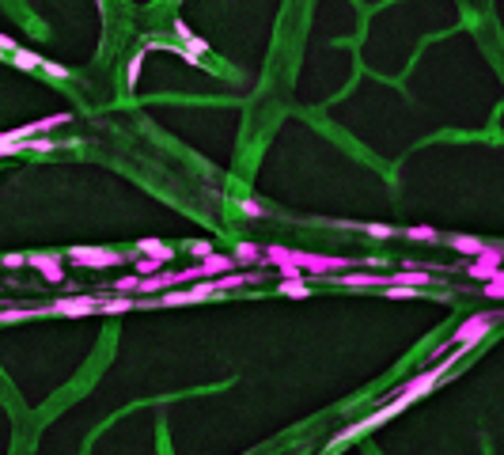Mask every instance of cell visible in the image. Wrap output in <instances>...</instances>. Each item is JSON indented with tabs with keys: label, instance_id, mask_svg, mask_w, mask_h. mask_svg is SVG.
Masks as SVG:
<instances>
[{
	"label": "cell",
	"instance_id": "7402d4cb",
	"mask_svg": "<svg viewBox=\"0 0 504 455\" xmlns=\"http://www.w3.org/2000/svg\"><path fill=\"white\" fill-rule=\"evenodd\" d=\"M281 296H288V300H304V296H311V289H307V281L304 277H296V281H281Z\"/></svg>",
	"mask_w": 504,
	"mask_h": 455
},
{
	"label": "cell",
	"instance_id": "83f0119b",
	"mask_svg": "<svg viewBox=\"0 0 504 455\" xmlns=\"http://www.w3.org/2000/svg\"><path fill=\"white\" fill-rule=\"evenodd\" d=\"M186 250H190V255L198 258V262H205V258H213V255H216L213 239H193V243H190V247H186Z\"/></svg>",
	"mask_w": 504,
	"mask_h": 455
},
{
	"label": "cell",
	"instance_id": "f1b7e54d",
	"mask_svg": "<svg viewBox=\"0 0 504 455\" xmlns=\"http://www.w3.org/2000/svg\"><path fill=\"white\" fill-rule=\"evenodd\" d=\"M364 235H372V239H394V235H402V232L391 228V224H364Z\"/></svg>",
	"mask_w": 504,
	"mask_h": 455
},
{
	"label": "cell",
	"instance_id": "484cf974",
	"mask_svg": "<svg viewBox=\"0 0 504 455\" xmlns=\"http://www.w3.org/2000/svg\"><path fill=\"white\" fill-rule=\"evenodd\" d=\"M482 296H489V300H504V270H497L489 281L482 284Z\"/></svg>",
	"mask_w": 504,
	"mask_h": 455
},
{
	"label": "cell",
	"instance_id": "d4e9b609",
	"mask_svg": "<svg viewBox=\"0 0 504 455\" xmlns=\"http://www.w3.org/2000/svg\"><path fill=\"white\" fill-rule=\"evenodd\" d=\"M239 216H247V221H258V216H266V205L258 198H239Z\"/></svg>",
	"mask_w": 504,
	"mask_h": 455
},
{
	"label": "cell",
	"instance_id": "ffe728a7",
	"mask_svg": "<svg viewBox=\"0 0 504 455\" xmlns=\"http://www.w3.org/2000/svg\"><path fill=\"white\" fill-rule=\"evenodd\" d=\"M406 239H413V243H436L440 239V232L436 228H428V224H413V228H406Z\"/></svg>",
	"mask_w": 504,
	"mask_h": 455
},
{
	"label": "cell",
	"instance_id": "52a82bcc",
	"mask_svg": "<svg viewBox=\"0 0 504 455\" xmlns=\"http://www.w3.org/2000/svg\"><path fill=\"white\" fill-rule=\"evenodd\" d=\"M175 284H178V273H171V270L152 273V277H141V296H164L167 289H175Z\"/></svg>",
	"mask_w": 504,
	"mask_h": 455
},
{
	"label": "cell",
	"instance_id": "836d02e7",
	"mask_svg": "<svg viewBox=\"0 0 504 455\" xmlns=\"http://www.w3.org/2000/svg\"><path fill=\"white\" fill-rule=\"evenodd\" d=\"M42 72H46V76H53L57 84H61V80H69V69H64V65H53V61H42Z\"/></svg>",
	"mask_w": 504,
	"mask_h": 455
},
{
	"label": "cell",
	"instance_id": "9c48e42d",
	"mask_svg": "<svg viewBox=\"0 0 504 455\" xmlns=\"http://www.w3.org/2000/svg\"><path fill=\"white\" fill-rule=\"evenodd\" d=\"M175 35H178V42H182V46H190V50H198V53H209V42L201 35H193L186 19H175Z\"/></svg>",
	"mask_w": 504,
	"mask_h": 455
},
{
	"label": "cell",
	"instance_id": "4fadbf2b",
	"mask_svg": "<svg viewBox=\"0 0 504 455\" xmlns=\"http://www.w3.org/2000/svg\"><path fill=\"white\" fill-rule=\"evenodd\" d=\"M141 76H144V50H137L133 57H129V65H125V87L129 92L141 87Z\"/></svg>",
	"mask_w": 504,
	"mask_h": 455
},
{
	"label": "cell",
	"instance_id": "5b68a950",
	"mask_svg": "<svg viewBox=\"0 0 504 455\" xmlns=\"http://www.w3.org/2000/svg\"><path fill=\"white\" fill-rule=\"evenodd\" d=\"M27 266H35V270L42 273L46 281H53V284L64 281V266H61L57 255H27Z\"/></svg>",
	"mask_w": 504,
	"mask_h": 455
},
{
	"label": "cell",
	"instance_id": "2e32d148",
	"mask_svg": "<svg viewBox=\"0 0 504 455\" xmlns=\"http://www.w3.org/2000/svg\"><path fill=\"white\" fill-rule=\"evenodd\" d=\"M69 121H72V110H61V114H46V118H38L35 129H38V137H42V133H53V129L69 126Z\"/></svg>",
	"mask_w": 504,
	"mask_h": 455
},
{
	"label": "cell",
	"instance_id": "e0dca14e",
	"mask_svg": "<svg viewBox=\"0 0 504 455\" xmlns=\"http://www.w3.org/2000/svg\"><path fill=\"white\" fill-rule=\"evenodd\" d=\"M451 247L459 250V255H470V258H478L485 250V243L482 239H474V235H451Z\"/></svg>",
	"mask_w": 504,
	"mask_h": 455
},
{
	"label": "cell",
	"instance_id": "cb8c5ba5",
	"mask_svg": "<svg viewBox=\"0 0 504 455\" xmlns=\"http://www.w3.org/2000/svg\"><path fill=\"white\" fill-rule=\"evenodd\" d=\"M35 307H4L0 311V327H8V323H23V319H35Z\"/></svg>",
	"mask_w": 504,
	"mask_h": 455
},
{
	"label": "cell",
	"instance_id": "1f68e13d",
	"mask_svg": "<svg viewBox=\"0 0 504 455\" xmlns=\"http://www.w3.org/2000/svg\"><path fill=\"white\" fill-rule=\"evenodd\" d=\"M383 292L391 300H413V296H421V289H406V284H387Z\"/></svg>",
	"mask_w": 504,
	"mask_h": 455
},
{
	"label": "cell",
	"instance_id": "7a4b0ae2",
	"mask_svg": "<svg viewBox=\"0 0 504 455\" xmlns=\"http://www.w3.org/2000/svg\"><path fill=\"white\" fill-rule=\"evenodd\" d=\"M213 296H224V289L216 281H198L193 289H167L164 296H159V304L164 307H182V304H205V300Z\"/></svg>",
	"mask_w": 504,
	"mask_h": 455
},
{
	"label": "cell",
	"instance_id": "e575fe53",
	"mask_svg": "<svg viewBox=\"0 0 504 455\" xmlns=\"http://www.w3.org/2000/svg\"><path fill=\"white\" fill-rule=\"evenodd\" d=\"M0 266H8V270H19V266H27V255H19V250H12V255H0Z\"/></svg>",
	"mask_w": 504,
	"mask_h": 455
},
{
	"label": "cell",
	"instance_id": "4dcf8cb0",
	"mask_svg": "<svg viewBox=\"0 0 504 455\" xmlns=\"http://www.w3.org/2000/svg\"><path fill=\"white\" fill-rule=\"evenodd\" d=\"M57 148V137H31L27 152H53Z\"/></svg>",
	"mask_w": 504,
	"mask_h": 455
},
{
	"label": "cell",
	"instance_id": "3957f363",
	"mask_svg": "<svg viewBox=\"0 0 504 455\" xmlns=\"http://www.w3.org/2000/svg\"><path fill=\"white\" fill-rule=\"evenodd\" d=\"M64 258L76 262V266H87V270H103V266H121L125 262V258H121L118 250H110V247H72Z\"/></svg>",
	"mask_w": 504,
	"mask_h": 455
},
{
	"label": "cell",
	"instance_id": "603a6c76",
	"mask_svg": "<svg viewBox=\"0 0 504 455\" xmlns=\"http://www.w3.org/2000/svg\"><path fill=\"white\" fill-rule=\"evenodd\" d=\"M213 281L227 292V289H243V284H250V281H254V273H243V270L235 273V270H232V273H224V277H213Z\"/></svg>",
	"mask_w": 504,
	"mask_h": 455
},
{
	"label": "cell",
	"instance_id": "f546056e",
	"mask_svg": "<svg viewBox=\"0 0 504 455\" xmlns=\"http://www.w3.org/2000/svg\"><path fill=\"white\" fill-rule=\"evenodd\" d=\"M478 262H482V266H493V270H501V266H504V250H501V247H485L482 255H478Z\"/></svg>",
	"mask_w": 504,
	"mask_h": 455
},
{
	"label": "cell",
	"instance_id": "30bf717a",
	"mask_svg": "<svg viewBox=\"0 0 504 455\" xmlns=\"http://www.w3.org/2000/svg\"><path fill=\"white\" fill-rule=\"evenodd\" d=\"M232 258H235V266H258L262 262V247L258 243H235V250H232Z\"/></svg>",
	"mask_w": 504,
	"mask_h": 455
},
{
	"label": "cell",
	"instance_id": "d6986e66",
	"mask_svg": "<svg viewBox=\"0 0 504 455\" xmlns=\"http://www.w3.org/2000/svg\"><path fill=\"white\" fill-rule=\"evenodd\" d=\"M129 307H137V300H133V296H110V300H99V311H107V315H121V311H129Z\"/></svg>",
	"mask_w": 504,
	"mask_h": 455
},
{
	"label": "cell",
	"instance_id": "9a60e30c",
	"mask_svg": "<svg viewBox=\"0 0 504 455\" xmlns=\"http://www.w3.org/2000/svg\"><path fill=\"white\" fill-rule=\"evenodd\" d=\"M433 281L428 277V270H402V273H394L391 284H406V289H425V284Z\"/></svg>",
	"mask_w": 504,
	"mask_h": 455
},
{
	"label": "cell",
	"instance_id": "6da1fadb",
	"mask_svg": "<svg viewBox=\"0 0 504 455\" xmlns=\"http://www.w3.org/2000/svg\"><path fill=\"white\" fill-rule=\"evenodd\" d=\"M501 319H504L501 311H478V315H470V319H462V323H459V330H455L451 341H448V345H451V353H448V357H451V361H462V357H467L470 349L478 345V341L489 334V330L497 327Z\"/></svg>",
	"mask_w": 504,
	"mask_h": 455
},
{
	"label": "cell",
	"instance_id": "8992f818",
	"mask_svg": "<svg viewBox=\"0 0 504 455\" xmlns=\"http://www.w3.org/2000/svg\"><path fill=\"white\" fill-rule=\"evenodd\" d=\"M345 289H387L391 284V277H383V273H368V270H360V273H341L338 277Z\"/></svg>",
	"mask_w": 504,
	"mask_h": 455
},
{
	"label": "cell",
	"instance_id": "7c38bea8",
	"mask_svg": "<svg viewBox=\"0 0 504 455\" xmlns=\"http://www.w3.org/2000/svg\"><path fill=\"white\" fill-rule=\"evenodd\" d=\"M8 57H12V65H15V69H42V61H46V57H38L35 50H27V46H15V50L12 53H8Z\"/></svg>",
	"mask_w": 504,
	"mask_h": 455
},
{
	"label": "cell",
	"instance_id": "277c9868",
	"mask_svg": "<svg viewBox=\"0 0 504 455\" xmlns=\"http://www.w3.org/2000/svg\"><path fill=\"white\" fill-rule=\"evenodd\" d=\"M46 311H53V315H92V311H99V296H61V300H53Z\"/></svg>",
	"mask_w": 504,
	"mask_h": 455
},
{
	"label": "cell",
	"instance_id": "ba28073f",
	"mask_svg": "<svg viewBox=\"0 0 504 455\" xmlns=\"http://www.w3.org/2000/svg\"><path fill=\"white\" fill-rule=\"evenodd\" d=\"M198 266H201V281H213V277H224V273L239 270L232 255H213V258H205V262H198Z\"/></svg>",
	"mask_w": 504,
	"mask_h": 455
},
{
	"label": "cell",
	"instance_id": "74e56055",
	"mask_svg": "<svg viewBox=\"0 0 504 455\" xmlns=\"http://www.w3.org/2000/svg\"><path fill=\"white\" fill-rule=\"evenodd\" d=\"M95 4H99V8H103V4H107V0H95Z\"/></svg>",
	"mask_w": 504,
	"mask_h": 455
},
{
	"label": "cell",
	"instance_id": "4316f807",
	"mask_svg": "<svg viewBox=\"0 0 504 455\" xmlns=\"http://www.w3.org/2000/svg\"><path fill=\"white\" fill-rule=\"evenodd\" d=\"M19 152H27V144H23V141H12V133H0V160L19 156Z\"/></svg>",
	"mask_w": 504,
	"mask_h": 455
},
{
	"label": "cell",
	"instance_id": "8d00e7d4",
	"mask_svg": "<svg viewBox=\"0 0 504 455\" xmlns=\"http://www.w3.org/2000/svg\"><path fill=\"white\" fill-rule=\"evenodd\" d=\"M12 50H15V42L8 35H0V53H12Z\"/></svg>",
	"mask_w": 504,
	"mask_h": 455
},
{
	"label": "cell",
	"instance_id": "ac0fdd59",
	"mask_svg": "<svg viewBox=\"0 0 504 455\" xmlns=\"http://www.w3.org/2000/svg\"><path fill=\"white\" fill-rule=\"evenodd\" d=\"M137 250H141V255H156V258H167V262H171V258H175V250H171L164 239H141V243H137Z\"/></svg>",
	"mask_w": 504,
	"mask_h": 455
},
{
	"label": "cell",
	"instance_id": "d590c367",
	"mask_svg": "<svg viewBox=\"0 0 504 455\" xmlns=\"http://www.w3.org/2000/svg\"><path fill=\"white\" fill-rule=\"evenodd\" d=\"M277 273H281V281H296V277H304V270H299L296 262H284V266H277Z\"/></svg>",
	"mask_w": 504,
	"mask_h": 455
},
{
	"label": "cell",
	"instance_id": "8fae6325",
	"mask_svg": "<svg viewBox=\"0 0 504 455\" xmlns=\"http://www.w3.org/2000/svg\"><path fill=\"white\" fill-rule=\"evenodd\" d=\"M164 270H167V258H156V255L133 258V273H137V277H152V273H164Z\"/></svg>",
	"mask_w": 504,
	"mask_h": 455
},
{
	"label": "cell",
	"instance_id": "f35d334b",
	"mask_svg": "<svg viewBox=\"0 0 504 455\" xmlns=\"http://www.w3.org/2000/svg\"><path fill=\"white\" fill-rule=\"evenodd\" d=\"M178 4H182V0H178Z\"/></svg>",
	"mask_w": 504,
	"mask_h": 455
},
{
	"label": "cell",
	"instance_id": "44dd1931",
	"mask_svg": "<svg viewBox=\"0 0 504 455\" xmlns=\"http://www.w3.org/2000/svg\"><path fill=\"white\" fill-rule=\"evenodd\" d=\"M110 292H114V296H137V292H141V277H137V273L118 277V281L110 284Z\"/></svg>",
	"mask_w": 504,
	"mask_h": 455
},
{
	"label": "cell",
	"instance_id": "d6a6232c",
	"mask_svg": "<svg viewBox=\"0 0 504 455\" xmlns=\"http://www.w3.org/2000/svg\"><path fill=\"white\" fill-rule=\"evenodd\" d=\"M501 270H504V266H501ZM467 273H470L474 281H482V284H485V281H489L497 270H493V266H482V262H470V270H467Z\"/></svg>",
	"mask_w": 504,
	"mask_h": 455
},
{
	"label": "cell",
	"instance_id": "5bb4252c",
	"mask_svg": "<svg viewBox=\"0 0 504 455\" xmlns=\"http://www.w3.org/2000/svg\"><path fill=\"white\" fill-rule=\"evenodd\" d=\"M262 262H266V266H284V262H296V250L281 247V243H270V247H262Z\"/></svg>",
	"mask_w": 504,
	"mask_h": 455
}]
</instances>
